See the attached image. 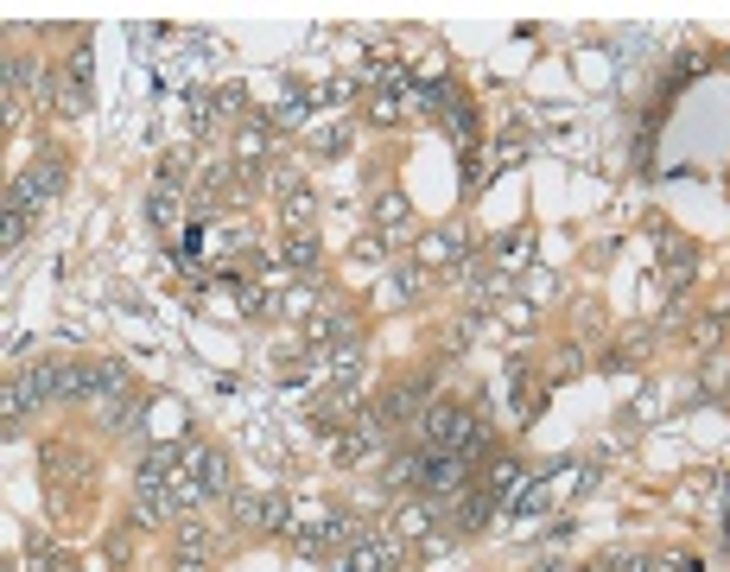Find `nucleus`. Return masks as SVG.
<instances>
[{
	"instance_id": "f257e3e1",
	"label": "nucleus",
	"mask_w": 730,
	"mask_h": 572,
	"mask_svg": "<svg viewBox=\"0 0 730 572\" xmlns=\"http://www.w3.org/2000/svg\"><path fill=\"white\" fill-rule=\"evenodd\" d=\"M471 426H476V414L464 401H433V407L419 414V439H426V452H464Z\"/></svg>"
},
{
	"instance_id": "f03ea898",
	"label": "nucleus",
	"mask_w": 730,
	"mask_h": 572,
	"mask_svg": "<svg viewBox=\"0 0 730 572\" xmlns=\"http://www.w3.org/2000/svg\"><path fill=\"white\" fill-rule=\"evenodd\" d=\"M184 471L204 484L210 502H217V496H235V471H229V458H222L217 446H191V452H184Z\"/></svg>"
},
{
	"instance_id": "7ed1b4c3",
	"label": "nucleus",
	"mask_w": 730,
	"mask_h": 572,
	"mask_svg": "<svg viewBox=\"0 0 730 572\" xmlns=\"http://www.w3.org/2000/svg\"><path fill=\"white\" fill-rule=\"evenodd\" d=\"M438 509H445L438 496H419V490H413L401 509H394V540H419V534H433Z\"/></svg>"
},
{
	"instance_id": "20e7f679",
	"label": "nucleus",
	"mask_w": 730,
	"mask_h": 572,
	"mask_svg": "<svg viewBox=\"0 0 730 572\" xmlns=\"http://www.w3.org/2000/svg\"><path fill=\"white\" fill-rule=\"evenodd\" d=\"M305 343H312V350H325V343H337V350L356 343V312H343V305H337V312H318V318L305 325Z\"/></svg>"
},
{
	"instance_id": "39448f33",
	"label": "nucleus",
	"mask_w": 730,
	"mask_h": 572,
	"mask_svg": "<svg viewBox=\"0 0 730 572\" xmlns=\"http://www.w3.org/2000/svg\"><path fill=\"white\" fill-rule=\"evenodd\" d=\"M375 223H381V242H401L406 229H413V204H406V191H381L375 197Z\"/></svg>"
},
{
	"instance_id": "423d86ee",
	"label": "nucleus",
	"mask_w": 730,
	"mask_h": 572,
	"mask_svg": "<svg viewBox=\"0 0 730 572\" xmlns=\"http://www.w3.org/2000/svg\"><path fill=\"white\" fill-rule=\"evenodd\" d=\"M26 179H33V191L45 197V204H58V191H64V179H71V159H64V153H38L33 166H26Z\"/></svg>"
},
{
	"instance_id": "0eeeda50",
	"label": "nucleus",
	"mask_w": 730,
	"mask_h": 572,
	"mask_svg": "<svg viewBox=\"0 0 730 572\" xmlns=\"http://www.w3.org/2000/svg\"><path fill=\"white\" fill-rule=\"evenodd\" d=\"M280 223H287V235H312V223H318V191H287L280 197Z\"/></svg>"
},
{
	"instance_id": "6e6552de",
	"label": "nucleus",
	"mask_w": 730,
	"mask_h": 572,
	"mask_svg": "<svg viewBox=\"0 0 730 572\" xmlns=\"http://www.w3.org/2000/svg\"><path fill=\"white\" fill-rule=\"evenodd\" d=\"M267 127H273V121H267V114H248V121H242V134H235V166H267Z\"/></svg>"
},
{
	"instance_id": "1a4fd4ad",
	"label": "nucleus",
	"mask_w": 730,
	"mask_h": 572,
	"mask_svg": "<svg viewBox=\"0 0 730 572\" xmlns=\"http://www.w3.org/2000/svg\"><path fill=\"white\" fill-rule=\"evenodd\" d=\"M426 464H433V452H426V446H413V452H401L388 471H381V484H388V490H419Z\"/></svg>"
},
{
	"instance_id": "9d476101",
	"label": "nucleus",
	"mask_w": 730,
	"mask_h": 572,
	"mask_svg": "<svg viewBox=\"0 0 730 572\" xmlns=\"http://www.w3.org/2000/svg\"><path fill=\"white\" fill-rule=\"evenodd\" d=\"M725 331H730V318L711 305V312H693V325H686V343H693L698 356H711L718 343H725Z\"/></svg>"
},
{
	"instance_id": "9b49d317",
	"label": "nucleus",
	"mask_w": 730,
	"mask_h": 572,
	"mask_svg": "<svg viewBox=\"0 0 730 572\" xmlns=\"http://www.w3.org/2000/svg\"><path fill=\"white\" fill-rule=\"evenodd\" d=\"M172 553H204V560H210V553H217V528L197 522V515H184L179 528H172Z\"/></svg>"
},
{
	"instance_id": "f8f14e48",
	"label": "nucleus",
	"mask_w": 730,
	"mask_h": 572,
	"mask_svg": "<svg viewBox=\"0 0 730 572\" xmlns=\"http://www.w3.org/2000/svg\"><path fill=\"white\" fill-rule=\"evenodd\" d=\"M325 376H330V388H356V376H363V350H356V343L330 350V356H325Z\"/></svg>"
},
{
	"instance_id": "ddd939ff",
	"label": "nucleus",
	"mask_w": 730,
	"mask_h": 572,
	"mask_svg": "<svg viewBox=\"0 0 730 572\" xmlns=\"http://www.w3.org/2000/svg\"><path fill=\"white\" fill-rule=\"evenodd\" d=\"M305 147H312V153H325V159H337V153H350V127L325 114V121H318V127L305 134Z\"/></svg>"
},
{
	"instance_id": "4468645a",
	"label": "nucleus",
	"mask_w": 730,
	"mask_h": 572,
	"mask_svg": "<svg viewBox=\"0 0 730 572\" xmlns=\"http://www.w3.org/2000/svg\"><path fill=\"white\" fill-rule=\"evenodd\" d=\"M280 261H287L292 273H318V261H325V255H318V242H312V235H287Z\"/></svg>"
},
{
	"instance_id": "2eb2a0df",
	"label": "nucleus",
	"mask_w": 730,
	"mask_h": 572,
	"mask_svg": "<svg viewBox=\"0 0 730 572\" xmlns=\"http://www.w3.org/2000/svg\"><path fill=\"white\" fill-rule=\"evenodd\" d=\"M159 185H166V191H184V185H191V147L159 153Z\"/></svg>"
},
{
	"instance_id": "dca6fc26",
	"label": "nucleus",
	"mask_w": 730,
	"mask_h": 572,
	"mask_svg": "<svg viewBox=\"0 0 730 572\" xmlns=\"http://www.w3.org/2000/svg\"><path fill=\"white\" fill-rule=\"evenodd\" d=\"M260 534H292V496L287 490H273L260 502Z\"/></svg>"
},
{
	"instance_id": "f3484780",
	"label": "nucleus",
	"mask_w": 730,
	"mask_h": 572,
	"mask_svg": "<svg viewBox=\"0 0 730 572\" xmlns=\"http://www.w3.org/2000/svg\"><path fill=\"white\" fill-rule=\"evenodd\" d=\"M489 509H496V496H489V490H476V496H464V502H458V528H464V534H476V528H489Z\"/></svg>"
},
{
	"instance_id": "a211bd4d",
	"label": "nucleus",
	"mask_w": 730,
	"mask_h": 572,
	"mask_svg": "<svg viewBox=\"0 0 730 572\" xmlns=\"http://www.w3.org/2000/svg\"><path fill=\"white\" fill-rule=\"evenodd\" d=\"M127 388H134V376H127V369H121V363H96V394H89V401H102V394H121V401H127Z\"/></svg>"
},
{
	"instance_id": "6ab92c4d",
	"label": "nucleus",
	"mask_w": 730,
	"mask_h": 572,
	"mask_svg": "<svg viewBox=\"0 0 730 572\" xmlns=\"http://www.w3.org/2000/svg\"><path fill=\"white\" fill-rule=\"evenodd\" d=\"M146 223H153V229H166V223H179V191H166V185H153V197H146Z\"/></svg>"
},
{
	"instance_id": "aec40b11",
	"label": "nucleus",
	"mask_w": 730,
	"mask_h": 572,
	"mask_svg": "<svg viewBox=\"0 0 730 572\" xmlns=\"http://www.w3.org/2000/svg\"><path fill=\"white\" fill-rule=\"evenodd\" d=\"M260 502H267V496H255V490H235V496H229L235 528H260Z\"/></svg>"
},
{
	"instance_id": "412c9836",
	"label": "nucleus",
	"mask_w": 730,
	"mask_h": 572,
	"mask_svg": "<svg viewBox=\"0 0 730 572\" xmlns=\"http://www.w3.org/2000/svg\"><path fill=\"white\" fill-rule=\"evenodd\" d=\"M280 312H287V318H318V293H312V287H287V293H280Z\"/></svg>"
},
{
	"instance_id": "4be33fe9",
	"label": "nucleus",
	"mask_w": 730,
	"mask_h": 572,
	"mask_svg": "<svg viewBox=\"0 0 730 572\" xmlns=\"http://www.w3.org/2000/svg\"><path fill=\"white\" fill-rule=\"evenodd\" d=\"M127 426H141L134 401H109V407H102V433H127Z\"/></svg>"
},
{
	"instance_id": "5701e85b",
	"label": "nucleus",
	"mask_w": 730,
	"mask_h": 572,
	"mask_svg": "<svg viewBox=\"0 0 730 572\" xmlns=\"http://www.w3.org/2000/svg\"><path fill=\"white\" fill-rule=\"evenodd\" d=\"M368 121H375V127H394V121H401V96H394V89H381V96L368 102Z\"/></svg>"
},
{
	"instance_id": "b1692460",
	"label": "nucleus",
	"mask_w": 730,
	"mask_h": 572,
	"mask_svg": "<svg viewBox=\"0 0 730 572\" xmlns=\"http://www.w3.org/2000/svg\"><path fill=\"white\" fill-rule=\"evenodd\" d=\"M394 293H401V300H419V293H426V267H401V273H394Z\"/></svg>"
},
{
	"instance_id": "393cba45",
	"label": "nucleus",
	"mask_w": 730,
	"mask_h": 572,
	"mask_svg": "<svg viewBox=\"0 0 730 572\" xmlns=\"http://www.w3.org/2000/svg\"><path fill=\"white\" fill-rule=\"evenodd\" d=\"M514 477H521V464H514V458H489V496L509 490Z\"/></svg>"
},
{
	"instance_id": "a878e982",
	"label": "nucleus",
	"mask_w": 730,
	"mask_h": 572,
	"mask_svg": "<svg viewBox=\"0 0 730 572\" xmlns=\"http://www.w3.org/2000/svg\"><path fill=\"white\" fill-rule=\"evenodd\" d=\"M248 242H255V229H248V223H222L217 229V248H229V255H235V248H248Z\"/></svg>"
},
{
	"instance_id": "bb28decb",
	"label": "nucleus",
	"mask_w": 730,
	"mask_h": 572,
	"mask_svg": "<svg viewBox=\"0 0 730 572\" xmlns=\"http://www.w3.org/2000/svg\"><path fill=\"white\" fill-rule=\"evenodd\" d=\"M26 235H33V217H20V210H7V255H13V248H20Z\"/></svg>"
},
{
	"instance_id": "cd10ccee",
	"label": "nucleus",
	"mask_w": 730,
	"mask_h": 572,
	"mask_svg": "<svg viewBox=\"0 0 730 572\" xmlns=\"http://www.w3.org/2000/svg\"><path fill=\"white\" fill-rule=\"evenodd\" d=\"M572 369H584V350H559V356H552V381H565Z\"/></svg>"
},
{
	"instance_id": "c85d7f7f",
	"label": "nucleus",
	"mask_w": 730,
	"mask_h": 572,
	"mask_svg": "<svg viewBox=\"0 0 730 572\" xmlns=\"http://www.w3.org/2000/svg\"><path fill=\"white\" fill-rule=\"evenodd\" d=\"M166 572H210V560H204V553H172V567Z\"/></svg>"
},
{
	"instance_id": "c756f323",
	"label": "nucleus",
	"mask_w": 730,
	"mask_h": 572,
	"mask_svg": "<svg viewBox=\"0 0 730 572\" xmlns=\"http://www.w3.org/2000/svg\"><path fill=\"white\" fill-rule=\"evenodd\" d=\"M711 388H718V394H730V363H718V376H711Z\"/></svg>"
},
{
	"instance_id": "7c9ffc66",
	"label": "nucleus",
	"mask_w": 730,
	"mask_h": 572,
	"mask_svg": "<svg viewBox=\"0 0 730 572\" xmlns=\"http://www.w3.org/2000/svg\"><path fill=\"white\" fill-rule=\"evenodd\" d=\"M51 572H83V567H76V560H51Z\"/></svg>"
},
{
	"instance_id": "2f4dec72",
	"label": "nucleus",
	"mask_w": 730,
	"mask_h": 572,
	"mask_svg": "<svg viewBox=\"0 0 730 572\" xmlns=\"http://www.w3.org/2000/svg\"><path fill=\"white\" fill-rule=\"evenodd\" d=\"M534 572H565V567H559V560H540V567H534Z\"/></svg>"
}]
</instances>
